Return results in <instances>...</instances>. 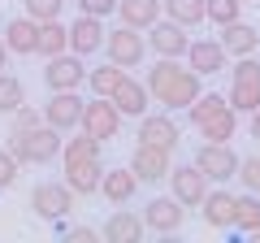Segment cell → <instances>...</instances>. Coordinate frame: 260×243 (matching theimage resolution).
<instances>
[{"label": "cell", "mask_w": 260, "mask_h": 243, "mask_svg": "<svg viewBox=\"0 0 260 243\" xmlns=\"http://www.w3.org/2000/svg\"><path fill=\"white\" fill-rule=\"evenodd\" d=\"M0 70H9V48H5V39H0Z\"/></svg>", "instance_id": "40"}, {"label": "cell", "mask_w": 260, "mask_h": 243, "mask_svg": "<svg viewBox=\"0 0 260 243\" xmlns=\"http://www.w3.org/2000/svg\"><path fill=\"white\" fill-rule=\"evenodd\" d=\"M186 117H191V126L200 131V139H208V143H230L234 131H239V113H234L230 100L217 96V92H200L186 104Z\"/></svg>", "instance_id": "2"}, {"label": "cell", "mask_w": 260, "mask_h": 243, "mask_svg": "<svg viewBox=\"0 0 260 243\" xmlns=\"http://www.w3.org/2000/svg\"><path fill=\"white\" fill-rule=\"evenodd\" d=\"M30 208H35L39 217H48V222H61V217H70V208H74V191L65 187V178L61 183H35L30 187Z\"/></svg>", "instance_id": "8"}, {"label": "cell", "mask_w": 260, "mask_h": 243, "mask_svg": "<svg viewBox=\"0 0 260 243\" xmlns=\"http://www.w3.org/2000/svg\"><path fill=\"white\" fill-rule=\"evenodd\" d=\"M139 217H143V226L156 230V234H174V230H182V226H186V208L178 204L174 196H152L148 208H143Z\"/></svg>", "instance_id": "13"}, {"label": "cell", "mask_w": 260, "mask_h": 243, "mask_svg": "<svg viewBox=\"0 0 260 243\" xmlns=\"http://www.w3.org/2000/svg\"><path fill=\"white\" fill-rule=\"evenodd\" d=\"M109 100L117 104V113H121V117H135V122H139L143 113H148V100H152V92L143 87V78H130V74H126V78L117 83V92L109 96Z\"/></svg>", "instance_id": "20"}, {"label": "cell", "mask_w": 260, "mask_h": 243, "mask_svg": "<svg viewBox=\"0 0 260 243\" xmlns=\"http://www.w3.org/2000/svg\"><path fill=\"white\" fill-rule=\"evenodd\" d=\"M35 52L44 56H61V52H70V26H61V18H52V22H39V44H35Z\"/></svg>", "instance_id": "26"}, {"label": "cell", "mask_w": 260, "mask_h": 243, "mask_svg": "<svg viewBox=\"0 0 260 243\" xmlns=\"http://www.w3.org/2000/svg\"><path fill=\"white\" fill-rule=\"evenodd\" d=\"M44 83H48V92H78V87L87 83V66H83V56H74V52L48 56V66H44Z\"/></svg>", "instance_id": "10"}, {"label": "cell", "mask_w": 260, "mask_h": 243, "mask_svg": "<svg viewBox=\"0 0 260 243\" xmlns=\"http://www.w3.org/2000/svg\"><path fill=\"white\" fill-rule=\"evenodd\" d=\"M225 100H230L234 113H251L260 104V83H230V96Z\"/></svg>", "instance_id": "32"}, {"label": "cell", "mask_w": 260, "mask_h": 243, "mask_svg": "<svg viewBox=\"0 0 260 243\" xmlns=\"http://www.w3.org/2000/svg\"><path fill=\"white\" fill-rule=\"evenodd\" d=\"M169 165H174V152L169 148H156V143H139V148L130 152V174L139 178V183H165Z\"/></svg>", "instance_id": "11"}, {"label": "cell", "mask_w": 260, "mask_h": 243, "mask_svg": "<svg viewBox=\"0 0 260 243\" xmlns=\"http://www.w3.org/2000/svg\"><path fill=\"white\" fill-rule=\"evenodd\" d=\"M100 148H104L100 139H91L87 131H78L74 139H61V157H56V161H61V165H70V161H95Z\"/></svg>", "instance_id": "28"}, {"label": "cell", "mask_w": 260, "mask_h": 243, "mask_svg": "<svg viewBox=\"0 0 260 243\" xmlns=\"http://www.w3.org/2000/svg\"><path fill=\"white\" fill-rule=\"evenodd\" d=\"M239 152L230 148V143H200V152H195V169L208 178V183H230L234 174H239Z\"/></svg>", "instance_id": "7"}, {"label": "cell", "mask_w": 260, "mask_h": 243, "mask_svg": "<svg viewBox=\"0 0 260 243\" xmlns=\"http://www.w3.org/2000/svg\"><path fill=\"white\" fill-rule=\"evenodd\" d=\"M78 13H91V18H113V9H117V0H74Z\"/></svg>", "instance_id": "38"}, {"label": "cell", "mask_w": 260, "mask_h": 243, "mask_svg": "<svg viewBox=\"0 0 260 243\" xmlns=\"http://www.w3.org/2000/svg\"><path fill=\"white\" fill-rule=\"evenodd\" d=\"M221 48L230 56H251L260 48V31L239 18V22H230V26H221Z\"/></svg>", "instance_id": "23"}, {"label": "cell", "mask_w": 260, "mask_h": 243, "mask_svg": "<svg viewBox=\"0 0 260 243\" xmlns=\"http://www.w3.org/2000/svg\"><path fill=\"white\" fill-rule=\"evenodd\" d=\"M117 18H121V26L148 31L160 18V0H117Z\"/></svg>", "instance_id": "24"}, {"label": "cell", "mask_w": 260, "mask_h": 243, "mask_svg": "<svg viewBox=\"0 0 260 243\" xmlns=\"http://www.w3.org/2000/svg\"><path fill=\"white\" fill-rule=\"evenodd\" d=\"M225 61H230V52L221 48V39H191V48H186V66H191L200 78L221 74Z\"/></svg>", "instance_id": "16"}, {"label": "cell", "mask_w": 260, "mask_h": 243, "mask_svg": "<svg viewBox=\"0 0 260 243\" xmlns=\"http://www.w3.org/2000/svg\"><path fill=\"white\" fill-rule=\"evenodd\" d=\"M104 35H109L104 18H91V13H78V18L70 22V52L87 61V56L104 52Z\"/></svg>", "instance_id": "12"}, {"label": "cell", "mask_w": 260, "mask_h": 243, "mask_svg": "<svg viewBox=\"0 0 260 243\" xmlns=\"http://www.w3.org/2000/svg\"><path fill=\"white\" fill-rule=\"evenodd\" d=\"M61 131H52L48 122L30 126V131H13L9 135V152L22 161V165H48V161L61 157Z\"/></svg>", "instance_id": "3"}, {"label": "cell", "mask_w": 260, "mask_h": 243, "mask_svg": "<svg viewBox=\"0 0 260 243\" xmlns=\"http://www.w3.org/2000/svg\"><path fill=\"white\" fill-rule=\"evenodd\" d=\"M95 196H104L109 200V204H130V200L139 196V178L130 174V165H104V178H100V191H95Z\"/></svg>", "instance_id": "18"}, {"label": "cell", "mask_w": 260, "mask_h": 243, "mask_svg": "<svg viewBox=\"0 0 260 243\" xmlns=\"http://www.w3.org/2000/svg\"><path fill=\"white\" fill-rule=\"evenodd\" d=\"M44 122V109H35V104H22L18 113H13V131H30V126H39Z\"/></svg>", "instance_id": "37"}, {"label": "cell", "mask_w": 260, "mask_h": 243, "mask_svg": "<svg viewBox=\"0 0 260 243\" xmlns=\"http://www.w3.org/2000/svg\"><path fill=\"white\" fill-rule=\"evenodd\" d=\"M230 70V83H260V56L251 52V56H239L234 66H225Z\"/></svg>", "instance_id": "33"}, {"label": "cell", "mask_w": 260, "mask_h": 243, "mask_svg": "<svg viewBox=\"0 0 260 243\" xmlns=\"http://www.w3.org/2000/svg\"><path fill=\"white\" fill-rule=\"evenodd\" d=\"M165 183H169V196H174L182 208H200V200L208 196V178L200 174V169H195V161H182V165H169Z\"/></svg>", "instance_id": "6"}, {"label": "cell", "mask_w": 260, "mask_h": 243, "mask_svg": "<svg viewBox=\"0 0 260 243\" xmlns=\"http://www.w3.org/2000/svg\"><path fill=\"white\" fill-rule=\"evenodd\" d=\"M104 52H109V61L113 66H121V70H139L143 61H148V35L143 31H135V26H113L109 35H104Z\"/></svg>", "instance_id": "4"}, {"label": "cell", "mask_w": 260, "mask_h": 243, "mask_svg": "<svg viewBox=\"0 0 260 243\" xmlns=\"http://www.w3.org/2000/svg\"><path fill=\"white\" fill-rule=\"evenodd\" d=\"M135 139H139V143H156V148H169V152H174L178 143H182V131H178V122L169 117V113H143Z\"/></svg>", "instance_id": "15"}, {"label": "cell", "mask_w": 260, "mask_h": 243, "mask_svg": "<svg viewBox=\"0 0 260 243\" xmlns=\"http://www.w3.org/2000/svg\"><path fill=\"white\" fill-rule=\"evenodd\" d=\"M243 5H247V0H243Z\"/></svg>", "instance_id": "41"}, {"label": "cell", "mask_w": 260, "mask_h": 243, "mask_svg": "<svg viewBox=\"0 0 260 243\" xmlns=\"http://www.w3.org/2000/svg\"><path fill=\"white\" fill-rule=\"evenodd\" d=\"M143 87L152 92V100H156L165 113H178V109H186L195 96L204 92V78L195 74L191 66H182V56H156V61L148 66Z\"/></svg>", "instance_id": "1"}, {"label": "cell", "mask_w": 260, "mask_h": 243, "mask_svg": "<svg viewBox=\"0 0 260 243\" xmlns=\"http://www.w3.org/2000/svg\"><path fill=\"white\" fill-rule=\"evenodd\" d=\"M121 78H126V70H121V66H113V61H104V66L87 70V87H91L95 96H113Z\"/></svg>", "instance_id": "30"}, {"label": "cell", "mask_w": 260, "mask_h": 243, "mask_svg": "<svg viewBox=\"0 0 260 243\" xmlns=\"http://www.w3.org/2000/svg\"><path fill=\"white\" fill-rule=\"evenodd\" d=\"M200 217H204V226H213V230H230L234 191H225V183H217V191H208V196L200 200Z\"/></svg>", "instance_id": "21"}, {"label": "cell", "mask_w": 260, "mask_h": 243, "mask_svg": "<svg viewBox=\"0 0 260 243\" xmlns=\"http://www.w3.org/2000/svg\"><path fill=\"white\" fill-rule=\"evenodd\" d=\"M256 226H260V196H256V191L234 196V222H230V230L234 234H251Z\"/></svg>", "instance_id": "27"}, {"label": "cell", "mask_w": 260, "mask_h": 243, "mask_svg": "<svg viewBox=\"0 0 260 243\" xmlns=\"http://www.w3.org/2000/svg\"><path fill=\"white\" fill-rule=\"evenodd\" d=\"M160 18L178 22V26L195 31V26H204V0H160Z\"/></svg>", "instance_id": "25"}, {"label": "cell", "mask_w": 260, "mask_h": 243, "mask_svg": "<svg viewBox=\"0 0 260 243\" xmlns=\"http://www.w3.org/2000/svg\"><path fill=\"white\" fill-rule=\"evenodd\" d=\"M83 96L78 92H52L44 100V122L52 126V131H61V135H70V131H78V122H83Z\"/></svg>", "instance_id": "9"}, {"label": "cell", "mask_w": 260, "mask_h": 243, "mask_svg": "<svg viewBox=\"0 0 260 243\" xmlns=\"http://www.w3.org/2000/svg\"><path fill=\"white\" fill-rule=\"evenodd\" d=\"M22 104H26V83L18 74H9V70H0V113L13 117Z\"/></svg>", "instance_id": "29"}, {"label": "cell", "mask_w": 260, "mask_h": 243, "mask_svg": "<svg viewBox=\"0 0 260 243\" xmlns=\"http://www.w3.org/2000/svg\"><path fill=\"white\" fill-rule=\"evenodd\" d=\"M247 117H251V139H260V104L247 113Z\"/></svg>", "instance_id": "39"}, {"label": "cell", "mask_w": 260, "mask_h": 243, "mask_svg": "<svg viewBox=\"0 0 260 243\" xmlns=\"http://www.w3.org/2000/svg\"><path fill=\"white\" fill-rule=\"evenodd\" d=\"M234 178L243 183V191H256V196H260V157H243Z\"/></svg>", "instance_id": "35"}, {"label": "cell", "mask_w": 260, "mask_h": 243, "mask_svg": "<svg viewBox=\"0 0 260 243\" xmlns=\"http://www.w3.org/2000/svg\"><path fill=\"white\" fill-rule=\"evenodd\" d=\"M143 234H148V226H143L139 213H130V208H113L104 217V226H100V239H109V243H139Z\"/></svg>", "instance_id": "17"}, {"label": "cell", "mask_w": 260, "mask_h": 243, "mask_svg": "<svg viewBox=\"0 0 260 243\" xmlns=\"http://www.w3.org/2000/svg\"><path fill=\"white\" fill-rule=\"evenodd\" d=\"M22 9H26V18H35V22H52V18H61L65 0H22Z\"/></svg>", "instance_id": "34"}, {"label": "cell", "mask_w": 260, "mask_h": 243, "mask_svg": "<svg viewBox=\"0 0 260 243\" xmlns=\"http://www.w3.org/2000/svg\"><path fill=\"white\" fill-rule=\"evenodd\" d=\"M100 178H104V157H95V161H70V165H65V187L74 191L78 200L95 196V191H100Z\"/></svg>", "instance_id": "19"}, {"label": "cell", "mask_w": 260, "mask_h": 243, "mask_svg": "<svg viewBox=\"0 0 260 243\" xmlns=\"http://www.w3.org/2000/svg\"><path fill=\"white\" fill-rule=\"evenodd\" d=\"M204 18L217 26H230L243 18V0H204Z\"/></svg>", "instance_id": "31"}, {"label": "cell", "mask_w": 260, "mask_h": 243, "mask_svg": "<svg viewBox=\"0 0 260 243\" xmlns=\"http://www.w3.org/2000/svg\"><path fill=\"white\" fill-rule=\"evenodd\" d=\"M5 48H9L13 56H35V44H39V22L35 18H9V26H5Z\"/></svg>", "instance_id": "22"}, {"label": "cell", "mask_w": 260, "mask_h": 243, "mask_svg": "<svg viewBox=\"0 0 260 243\" xmlns=\"http://www.w3.org/2000/svg\"><path fill=\"white\" fill-rule=\"evenodd\" d=\"M148 48H152L156 56H186L191 35H186V26H178V22L156 18V22L148 26Z\"/></svg>", "instance_id": "14"}, {"label": "cell", "mask_w": 260, "mask_h": 243, "mask_svg": "<svg viewBox=\"0 0 260 243\" xmlns=\"http://www.w3.org/2000/svg\"><path fill=\"white\" fill-rule=\"evenodd\" d=\"M78 131H87L91 139H100V143L117 139V131H121V113H117V104H113L109 96H95V100H87V104H83V122H78Z\"/></svg>", "instance_id": "5"}, {"label": "cell", "mask_w": 260, "mask_h": 243, "mask_svg": "<svg viewBox=\"0 0 260 243\" xmlns=\"http://www.w3.org/2000/svg\"><path fill=\"white\" fill-rule=\"evenodd\" d=\"M18 169H22V161L13 157L9 148H0V191H9L13 183H18Z\"/></svg>", "instance_id": "36"}]
</instances>
